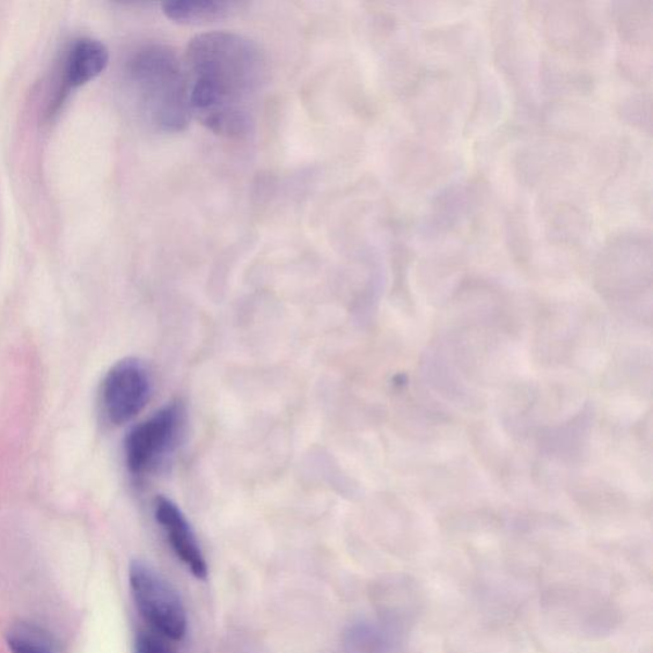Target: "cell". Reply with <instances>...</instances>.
I'll list each match as a JSON object with an SVG mask.
<instances>
[{
    "mask_svg": "<svg viewBox=\"0 0 653 653\" xmlns=\"http://www.w3.org/2000/svg\"><path fill=\"white\" fill-rule=\"evenodd\" d=\"M527 13L554 54L581 63L603 55L607 36L589 5L578 2L528 3Z\"/></svg>",
    "mask_w": 653,
    "mask_h": 653,
    "instance_id": "3957f363",
    "label": "cell"
},
{
    "mask_svg": "<svg viewBox=\"0 0 653 653\" xmlns=\"http://www.w3.org/2000/svg\"><path fill=\"white\" fill-rule=\"evenodd\" d=\"M612 20L623 47L651 48L653 14L651 2H616L612 4Z\"/></svg>",
    "mask_w": 653,
    "mask_h": 653,
    "instance_id": "5bb4252c",
    "label": "cell"
},
{
    "mask_svg": "<svg viewBox=\"0 0 653 653\" xmlns=\"http://www.w3.org/2000/svg\"><path fill=\"white\" fill-rule=\"evenodd\" d=\"M7 644L11 653H56L51 637L41 628L27 623H20L7 633Z\"/></svg>",
    "mask_w": 653,
    "mask_h": 653,
    "instance_id": "d6986e66",
    "label": "cell"
},
{
    "mask_svg": "<svg viewBox=\"0 0 653 653\" xmlns=\"http://www.w3.org/2000/svg\"><path fill=\"white\" fill-rule=\"evenodd\" d=\"M484 201V186L479 180L461 183L438 194L431 202L424 222V234L429 239L450 237L478 218Z\"/></svg>",
    "mask_w": 653,
    "mask_h": 653,
    "instance_id": "9c48e42d",
    "label": "cell"
},
{
    "mask_svg": "<svg viewBox=\"0 0 653 653\" xmlns=\"http://www.w3.org/2000/svg\"><path fill=\"white\" fill-rule=\"evenodd\" d=\"M163 11L176 24L205 25L229 17L233 4L219 0H167Z\"/></svg>",
    "mask_w": 653,
    "mask_h": 653,
    "instance_id": "e0dca14e",
    "label": "cell"
},
{
    "mask_svg": "<svg viewBox=\"0 0 653 653\" xmlns=\"http://www.w3.org/2000/svg\"><path fill=\"white\" fill-rule=\"evenodd\" d=\"M461 80L447 70H424L411 85L414 124L425 134L447 137L452 134L461 110Z\"/></svg>",
    "mask_w": 653,
    "mask_h": 653,
    "instance_id": "8992f818",
    "label": "cell"
},
{
    "mask_svg": "<svg viewBox=\"0 0 653 653\" xmlns=\"http://www.w3.org/2000/svg\"><path fill=\"white\" fill-rule=\"evenodd\" d=\"M542 123L553 135L574 138L585 136L595 124L592 109L575 101L557 100L542 112Z\"/></svg>",
    "mask_w": 653,
    "mask_h": 653,
    "instance_id": "9a60e30c",
    "label": "cell"
},
{
    "mask_svg": "<svg viewBox=\"0 0 653 653\" xmlns=\"http://www.w3.org/2000/svg\"><path fill=\"white\" fill-rule=\"evenodd\" d=\"M109 63V51L104 43L93 39L78 40L73 46L67 61V85L83 86L99 76Z\"/></svg>",
    "mask_w": 653,
    "mask_h": 653,
    "instance_id": "2e32d148",
    "label": "cell"
},
{
    "mask_svg": "<svg viewBox=\"0 0 653 653\" xmlns=\"http://www.w3.org/2000/svg\"><path fill=\"white\" fill-rule=\"evenodd\" d=\"M185 67L190 113L216 135L251 134L266 76L261 50L237 34H202L189 42Z\"/></svg>",
    "mask_w": 653,
    "mask_h": 653,
    "instance_id": "6da1fadb",
    "label": "cell"
},
{
    "mask_svg": "<svg viewBox=\"0 0 653 653\" xmlns=\"http://www.w3.org/2000/svg\"><path fill=\"white\" fill-rule=\"evenodd\" d=\"M618 114L630 126L648 131L652 128V100L650 95H632L620 102Z\"/></svg>",
    "mask_w": 653,
    "mask_h": 653,
    "instance_id": "7402d4cb",
    "label": "cell"
},
{
    "mask_svg": "<svg viewBox=\"0 0 653 653\" xmlns=\"http://www.w3.org/2000/svg\"><path fill=\"white\" fill-rule=\"evenodd\" d=\"M135 653H178V649L171 637L146 626L136 633Z\"/></svg>",
    "mask_w": 653,
    "mask_h": 653,
    "instance_id": "603a6c76",
    "label": "cell"
},
{
    "mask_svg": "<svg viewBox=\"0 0 653 653\" xmlns=\"http://www.w3.org/2000/svg\"><path fill=\"white\" fill-rule=\"evenodd\" d=\"M540 79L545 90L557 97H586L598 85L597 76L579 62L554 53L540 58Z\"/></svg>",
    "mask_w": 653,
    "mask_h": 653,
    "instance_id": "4fadbf2b",
    "label": "cell"
},
{
    "mask_svg": "<svg viewBox=\"0 0 653 653\" xmlns=\"http://www.w3.org/2000/svg\"><path fill=\"white\" fill-rule=\"evenodd\" d=\"M618 64L623 75L632 83L642 86L651 84V48L623 47L619 50Z\"/></svg>",
    "mask_w": 653,
    "mask_h": 653,
    "instance_id": "ffe728a7",
    "label": "cell"
},
{
    "mask_svg": "<svg viewBox=\"0 0 653 653\" xmlns=\"http://www.w3.org/2000/svg\"><path fill=\"white\" fill-rule=\"evenodd\" d=\"M128 78L147 121L164 131H179L190 116L185 63L171 48L150 46L138 50L128 64Z\"/></svg>",
    "mask_w": 653,
    "mask_h": 653,
    "instance_id": "7a4b0ae2",
    "label": "cell"
},
{
    "mask_svg": "<svg viewBox=\"0 0 653 653\" xmlns=\"http://www.w3.org/2000/svg\"><path fill=\"white\" fill-rule=\"evenodd\" d=\"M541 215L545 219L548 237L555 243L577 246L589 237L590 217L576 196L547 194L541 202Z\"/></svg>",
    "mask_w": 653,
    "mask_h": 653,
    "instance_id": "8fae6325",
    "label": "cell"
},
{
    "mask_svg": "<svg viewBox=\"0 0 653 653\" xmlns=\"http://www.w3.org/2000/svg\"><path fill=\"white\" fill-rule=\"evenodd\" d=\"M428 46L440 51V53L469 55L467 49L475 47L474 35L465 25H452L431 29L425 35Z\"/></svg>",
    "mask_w": 653,
    "mask_h": 653,
    "instance_id": "ac0fdd59",
    "label": "cell"
},
{
    "mask_svg": "<svg viewBox=\"0 0 653 653\" xmlns=\"http://www.w3.org/2000/svg\"><path fill=\"white\" fill-rule=\"evenodd\" d=\"M151 393L152 377L147 365L137 357L123 359L109 369L102 380V414L110 424H126L141 413Z\"/></svg>",
    "mask_w": 653,
    "mask_h": 653,
    "instance_id": "ba28073f",
    "label": "cell"
},
{
    "mask_svg": "<svg viewBox=\"0 0 653 653\" xmlns=\"http://www.w3.org/2000/svg\"><path fill=\"white\" fill-rule=\"evenodd\" d=\"M576 164L574 150L562 141L535 142L519 150L515 159L516 174L525 186L552 185Z\"/></svg>",
    "mask_w": 653,
    "mask_h": 653,
    "instance_id": "30bf717a",
    "label": "cell"
},
{
    "mask_svg": "<svg viewBox=\"0 0 653 653\" xmlns=\"http://www.w3.org/2000/svg\"><path fill=\"white\" fill-rule=\"evenodd\" d=\"M155 517L166 533L168 542L176 556L186 564L188 569L198 579H205L209 575L202 549L198 544L196 533L185 513L172 499L158 497L155 501Z\"/></svg>",
    "mask_w": 653,
    "mask_h": 653,
    "instance_id": "7c38bea8",
    "label": "cell"
},
{
    "mask_svg": "<svg viewBox=\"0 0 653 653\" xmlns=\"http://www.w3.org/2000/svg\"><path fill=\"white\" fill-rule=\"evenodd\" d=\"M129 586L146 626L171 637L175 642L181 641L187 632V614L174 587L142 561L131 562Z\"/></svg>",
    "mask_w": 653,
    "mask_h": 653,
    "instance_id": "277c9868",
    "label": "cell"
},
{
    "mask_svg": "<svg viewBox=\"0 0 653 653\" xmlns=\"http://www.w3.org/2000/svg\"><path fill=\"white\" fill-rule=\"evenodd\" d=\"M501 102L502 99L499 97L494 80L489 78L481 80L472 116V126L479 128L493 123L499 110H501Z\"/></svg>",
    "mask_w": 653,
    "mask_h": 653,
    "instance_id": "44dd1931",
    "label": "cell"
},
{
    "mask_svg": "<svg viewBox=\"0 0 653 653\" xmlns=\"http://www.w3.org/2000/svg\"><path fill=\"white\" fill-rule=\"evenodd\" d=\"M185 423V409L180 403L172 402L156 411L149 419L136 425L124 442L129 473L145 476L155 472L175 451Z\"/></svg>",
    "mask_w": 653,
    "mask_h": 653,
    "instance_id": "5b68a950",
    "label": "cell"
},
{
    "mask_svg": "<svg viewBox=\"0 0 653 653\" xmlns=\"http://www.w3.org/2000/svg\"><path fill=\"white\" fill-rule=\"evenodd\" d=\"M490 24L495 63L527 106L532 98L531 49L518 14L511 3H498Z\"/></svg>",
    "mask_w": 653,
    "mask_h": 653,
    "instance_id": "52a82bcc",
    "label": "cell"
}]
</instances>
